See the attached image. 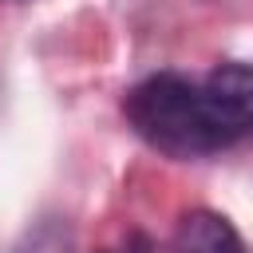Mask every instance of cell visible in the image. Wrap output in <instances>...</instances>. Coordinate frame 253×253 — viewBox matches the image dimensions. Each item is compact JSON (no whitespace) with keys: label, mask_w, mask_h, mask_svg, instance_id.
<instances>
[{"label":"cell","mask_w":253,"mask_h":253,"mask_svg":"<svg viewBox=\"0 0 253 253\" xmlns=\"http://www.w3.org/2000/svg\"><path fill=\"white\" fill-rule=\"evenodd\" d=\"M20 253H67V245H63L55 225H40L36 233H28V245Z\"/></svg>","instance_id":"obj_4"},{"label":"cell","mask_w":253,"mask_h":253,"mask_svg":"<svg viewBox=\"0 0 253 253\" xmlns=\"http://www.w3.org/2000/svg\"><path fill=\"white\" fill-rule=\"evenodd\" d=\"M206 91L213 95V103L225 111V119L249 134L253 130V67L249 63H221L210 71Z\"/></svg>","instance_id":"obj_3"},{"label":"cell","mask_w":253,"mask_h":253,"mask_svg":"<svg viewBox=\"0 0 253 253\" xmlns=\"http://www.w3.org/2000/svg\"><path fill=\"white\" fill-rule=\"evenodd\" d=\"M123 111L130 126L138 130V138H146L154 150L174 154V158L213 154L245 138L206 87H194L190 79L170 75V71L150 75L138 87H130Z\"/></svg>","instance_id":"obj_1"},{"label":"cell","mask_w":253,"mask_h":253,"mask_svg":"<svg viewBox=\"0 0 253 253\" xmlns=\"http://www.w3.org/2000/svg\"><path fill=\"white\" fill-rule=\"evenodd\" d=\"M174 253H249V249L221 213L190 210L174 233Z\"/></svg>","instance_id":"obj_2"}]
</instances>
